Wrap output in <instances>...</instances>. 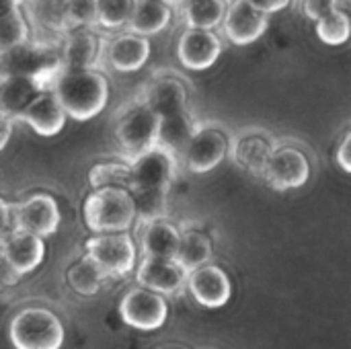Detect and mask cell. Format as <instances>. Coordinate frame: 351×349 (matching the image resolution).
<instances>
[{"mask_svg": "<svg viewBox=\"0 0 351 349\" xmlns=\"http://www.w3.org/2000/svg\"><path fill=\"white\" fill-rule=\"evenodd\" d=\"M136 280L142 288L158 296H175L187 286V272L175 259L144 257L138 265Z\"/></svg>", "mask_w": 351, "mask_h": 349, "instance_id": "17", "label": "cell"}, {"mask_svg": "<svg viewBox=\"0 0 351 349\" xmlns=\"http://www.w3.org/2000/svg\"><path fill=\"white\" fill-rule=\"evenodd\" d=\"M350 148H351V134L348 132L346 136H343V140H341V144H339V148H337V163L341 165V169L346 171V173H350L351 171V160H350Z\"/></svg>", "mask_w": 351, "mask_h": 349, "instance_id": "38", "label": "cell"}, {"mask_svg": "<svg viewBox=\"0 0 351 349\" xmlns=\"http://www.w3.org/2000/svg\"><path fill=\"white\" fill-rule=\"evenodd\" d=\"M158 115L152 113L142 99L128 103L115 119V138L128 160L156 146L158 142Z\"/></svg>", "mask_w": 351, "mask_h": 349, "instance_id": "5", "label": "cell"}, {"mask_svg": "<svg viewBox=\"0 0 351 349\" xmlns=\"http://www.w3.org/2000/svg\"><path fill=\"white\" fill-rule=\"evenodd\" d=\"M177 4L187 29L216 31L224 19L228 0H179Z\"/></svg>", "mask_w": 351, "mask_h": 349, "instance_id": "26", "label": "cell"}, {"mask_svg": "<svg viewBox=\"0 0 351 349\" xmlns=\"http://www.w3.org/2000/svg\"><path fill=\"white\" fill-rule=\"evenodd\" d=\"M21 6H23L21 0H0V21H2L6 14H10L12 10L21 8Z\"/></svg>", "mask_w": 351, "mask_h": 349, "instance_id": "41", "label": "cell"}, {"mask_svg": "<svg viewBox=\"0 0 351 349\" xmlns=\"http://www.w3.org/2000/svg\"><path fill=\"white\" fill-rule=\"evenodd\" d=\"M333 10V0H302V12L311 21H319Z\"/></svg>", "mask_w": 351, "mask_h": 349, "instance_id": "35", "label": "cell"}, {"mask_svg": "<svg viewBox=\"0 0 351 349\" xmlns=\"http://www.w3.org/2000/svg\"><path fill=\"white\" fill-rule=\"evenodd\" d=\"M119 315L125 325L138 331H154L165 325L169 306L162 296L146 288H134L121 298Z\"/></svg>", "mask_w": 351, "mask_h": 349, "instance_id": "11", "label": "cell"}, {"mask_svg": "<svg viewBox=\"0 0 351 349\" xmlns=\"http://www.w3.org/2000/svg\"><path fill=\"white\" fill-rule=\"evenodd\" d=\"M199 121L193 117L191 111H183L177 115L162 117L158 123V146L171 150L177 158L183 154L187 142L191 140L193 132L197 130Z\"/></svg>", "mask_w": 351, "mask_h": 349, "instance_id": "25", "label": "cell"}, {"mask_svg": "<svg viewBox=\"0 0 351 349\" xmlns=\"http://www.w3.org/2000/svg\"><path fill=\"white\" fill-rule=\"evenodd\" d=\"M224 51L222 37L216 31L206 29H183L177 41L179 62L193 72L212 68Z\"/></svg>", "mask_w": 351, "mask_h": 349, "instance_id": "14", "label": "cell"}, {"mask_svg": "<svg viewBox=\"0 0 351 349\" xmlns=\"http://www.w3.org/2000/svg\"><path fill=\"white\" fill-rule=\"evenodd\" d=\"M134 0H97V27L119 31L128 25Z\"/></svg>", "mask_w": 351, "mask_h": 349, "instance_id": "33", "label": "cell"}, {"mask_svg": "<svg viewBox=\"0 0 351 349\" xmlns=\"http://www.w3.org/2000/svg\"><path fill=\"white\" fill-rule=\"evenodd\" d=\"M10 341L16 349H60L64 327L47 309H25L10 323Z\"/></svg>", "mask_w": 351, "mask_h": 349, "instance_id": "6", "label": "cell"}, {"mask_svg": "<svg viewBox=\"0 0 351 349\" xmlns=\"http://www.w3.org/2000/svg\"><path fill=\"white\" fill-rule=\"evenodd\" d=\"M247 2H249L253 8H257L259 12L271 16V14H276V12H282V10H286V8H290L294 0H247Z\"/></svg>", "mask_w": 351, "mask_h": 349, "instance_id": "36", "label": "cell"}, {"mask_svg": "<svg viewBox=\"0 0 351 349\" xmlns=\"http://www.w3.org/2000/svg\"><path fill=\"white\" fill-rule=\"evenodd\" d=\"M212 259V241L210 237L193 226H183L179 230V247L175 261L189 274L202 265H208Z\"/></svg>", "mask_w": 351, "mask_h": 349, "instance_id": "24", "label": "cell"}, {"mask_svg": "<svg viewBox=\"0 0 351 349\" xmlns=\"http://www.w3.org/2000/svg\"><path fill=\"white\" fill-rule=\"evenodd\" d=\"M31 39V25L23 6L0 21V58Z\"/></svg>", "mask_w": 351, "mask_h": 349, "instance_id": "31", "label": "cell"}, {"mask_svg": "<svg viewBox=\"0 0 351 349\" xmlns=\"http://www.w3.org/2000/svg\"><path fill=\"white\" fill-rule=\"evenodd\" d=\"M84 220L86 226L97 234L128 232L136 222L134 202L125 189H95L84 204Z\"/></svg>", "mask_w": 351, "mask_h": 349, "instance_id": "3", "label": "cell"}, {"mask_svg": "<svg viewBox=\"0 0 351 349\" xmlns=\"http://www.w3.org/2000/svg\"><path fill=\"white\" fill-rule=\"evenodd\" d=\"M0 257L21 278L41 265L45 257L43 239L12 228L10 234L0 243Z\"/></svg>", "mask_w": 351, "mask_h": 349, "instance_id": "18", "label": "cell"}, {"mask_svg": "<svg viewBox=\"0 0 351 349\" xmlns=\"http://www.w3.org/2000/svg\"><path fill=\"white\" fill-rule=\"evenodd\" d=\"M66 117L88 121L97 117L109 101V80L99 68L60 70L49 86Z\"/></svg>", "mask_w": 351, "mask_h": 349, "instance_id": "1", "label": "cell"}, {"mask_svg": "<svg viewBox=\"0 0 351 349\" xmlns=\"http://www.w3.org/2000/svg\"><path fill=\"white\" fill-rule=\"evenodd\" d=\"M60 226V208L47 193H35L25 202L12 206V228L35 234L39 239L49 237Z\"/></svg>", "mask_w": 351, "mask_h": 349, "instance_id": "10", "label": "cell"}, {"mask_svg": "<svg viewBox=\"0 0 351 349\" xmlns=\"http://www.w3.org/2000/svg\"><path fill=\"white\" fill-rule=\"evenodd\" d=\"M62 70H86L99 68V60L105 56L103 37L95 29H72L58 39Z\"/></svg>", "mask_w": 351, "mask_h": 349, "instance_id": "12", "label": "cell"}, {"mask_svg": "<svg viewBox=\"0 0 351 349\" xmlns=\"http://www.w3.org/2000/svg\"><path fill=\"white\" fill-rule=\"evenodd\" d=\"M140 99L146 103V107L152 113L158 115V119L177 115L183 111H191L187 84L183 82V78H179L177 74H171V72L154 76L142 91Z\"/></svg>", "mask_w": 351, "mask_h": 349, "instance_id": "15", "label": "cell"}, {"mask_svg": "<svg viewBox=\"0 0 351 349\" xmlns=\"http://www.w3.org/2000/svg\"><path fill=\"white\" fill-rule=\"evenodd\" d=\"M64 29H97V0H64Z\"/></svg>", "mask_w": 351, "mask_h": 349, "instance_id": "32", "label": "cell"}, {"mask_svg": "<svg viewBox=\"0 0 351 349\" xmlns=\"http://www.w3.org/2000/svg\"><path fill=\"white\" fill-rule=\"evenodd\" d=\"M21 2H23V4H25V2H29V0H21Z\"/></svg>", "mask_w": 351, "mask_h": 349, "instance_id": "43", "label": "cell"}, {"mask_svg": "<svg viewBox=\"0 0 351 349\" xmlns=\"http://www.w3.org/2000/svg\"><path fill=\"white\" fill-rule=\"evenodd\" d=\"M10 230H12V206L0 197V243L10 234Z\"/></svg>", "mask_w": 351, "mask_h": 349, "instance_id": "37", "label": "cell"}, {"mask_svg": "<svg viewBox=\"0 0 351 349\" xmlns=\"http://www.w3.org/2000/svg\"><path fill=\"white\" fill-rule=\"evenodd\" d=\"M177 167H179V158L171 150L158 144L148 148L146 152L128 160V171H130L128 193L134 191L169 193L177 175Z\"/></svg>", "mask_w": 351, "mask_h": 349, "instance_id": "4", "label": "cell"}, {"mask_svg": "<svg viewBox=\"0 0 351 349\" xmlns=\"http://www.w3.org/2000/svg\"><path fill=\"white\" fill-rule=\"evenodd\" d=\"M86 257L103 272L105 278H119L134 269L136 247L128 232L95 234L84 243Z\"/></svg>", "mask_w": 351, "mask_h": 349, "instance_id": "7", "label": "cell"}, {"mask_svg": "<svg viewBox=\"0 0 351 349\" xmlns=\"http://www.w3.org/2000/svg\"><path fill=\"white\" fill-rule=\"evenodd\" d=\"M60 70L62 60L56 39H29L0 58V76H27L47 91Z\"/></svg>", "mask_w": 351, "mask_h": 349, "instance_id": "2", "label": "cell"}, {"mask_svg": "<svg viewBox=\"0 0 351 349\" xmlns=\"http://www.w3.org/2000/svg\"><path fill=\"white\" fill-rule=\"evenodd\" d=\"M179 247V228L169 224L167 220H158L144 226L142 232V251L144 257L158 259H175Z\"/></svg>", "mask_w": 351, "mask_h": 349, "instance_id": "27", "label": "cell"}, {"mask_svg": "<svg viewBox=\"0 0 351 349\" xmlns=\"http://www.w3.org/2000/svg\"><path fill=\"white\" fill-rule=\"evenodd\" d=\"M187 286L193 294V298L208 306V309H220L228 302L232 288L228 276L216 267V265H202L187 274Z\"/></svg>", "mask_w": 351, "mask_h": 349, "instance_id": "20", "label": "cell"}, {"mask_svg": "<svg viewBox=\"0 0 351 349\" xmlns=\"http://www.w3.org/2000/svg\"><path fill=\"white\" fill-rule=\"evenodd\" d=\"M261 177L267 181L269 187H274L278 191L298 189L308 181L311 165L302 150H298L294 146L278 144L274 148Z\"/></svg>", "mask_w": 351, "mask_h": 349, "instance_id": "9", "label": "cell"}, {"mask_svg": "<svg viewBox=\"0 0 351 349\" xmlns=\"http://www.w3.org/2000/svg\"><path fill=\"white\" fill-rule=\"evenodd\" d=\"M152 53V45L150 39L134 35V33H119L113 39L107 41L105 47V58L107 64L123 74L130 72H138L150 58Z\"/></svg>", "mask_w": 351, "mask_h": 349, "instance_id": "19", "label": "cell"}, {"mask_svg": "<svg viewBox=\"0 0 351 349\" xmlns=\"http://www.w3.org/2000/svg\"><path fill=\"white\" fill-rule=\"evenodd\" d=\"M162 2H167V4H171V6H175V4H177L179 0H162Z\"/></svg>", "mask_w": 351, "mask_h": 349, "instance_id": "42", "label": "cell"}, {"mask_svg": "<svg viewBox=\"0 0 351 349\" xmlns=\"http://www.w3.org/2000/svg\"><path fill=\"white\" fill-rule=\"evenodd\" d=\"M350 12L346 10H337L333 8L331 12H327L325 16H321L319 21H315V33L317 37L331 47H339L343 43H348L350 39Z\"/></svg>", "mask_w": 351, "mask_h": 349, "instance_id": "29", "label": "cell"}, {"mask_svg": "<svg viewBox=\"0 0 351 349\" xmlns=\"http://www.w3.org/2000/svg\"><path fill=\"white\" fill-rule=\"evenodd\" d=\"M173 21V6L162 0H134L128 19V33L150 37L162 33Z\"/></svg>", "mask_w": 351, "mask_h": 349, "instance_id": "23", "label": "cell"}, {"mask_svg": "<svg viewBox=\"0 0 351 349\" xmlns=\"http://www.w3.org/2000/svg\"><path fill=\"white\" fill-rule=\"evenodd\" d=\"M230 138L224 128L216 123H199L187 142L181 158L193 173H208L228 156Z\"/></svg>", "mask_w": 351, "mask_h": 349, "instance_id": "8", "label": "cell"}, {"mask_svg": "<svg viewBox=\"0 0 351 349\" xmlns=\"http://www.w3.org/2000/svg\"><path fill=\"white\" fill-rule=\"evenodd\" d=\"M88 181L95 189H103V187H117V189H125L130 187V171H128V163H105V165H95Z\"/></svg>", "mask_w": 351, "mask_h": 349, "instance_id": "34", "label": "cell"}, {"mask_svg": "<svg viewBox=\"0 0 351 349\" xmlns=\"http://www.w3.org/2000/svg\"><path fill=\"white\" fill-rule=\"evenodd\" d=\"M19 282V276L4 263V259L0 257V294L6 290V288H10V286H14Z\"/></svg>", "mask_w": 351, "mask_h": 349, "instance_id": "39", "label": "cell"}, {"mask_svg": "<svg viewBox=\"0 0 351 349\" xmlns=\"http://www.w3.org/2000/svg\"><path fill=\"white\" fill-rule=\"evenodd\" d=\"M43 84L27 76H0V115L10 121L21 119L29 103L41 95Z\"/></svg>", "mask_w": 351, "mask_h": 349, "instance_id": "21", "label": "cell"}, {"mask_svg": "<svg viewBox=\"0 0 351 349\" xmlns=\"http://www.w3.org/2000/svg\"><path fill=\"white\" fill-rule=\"evenodd\" d=\"M10 134H12V121L0 115V150H4V146L8 144Z\"/></svg>", "mask_w": 351, "mask_h": 349, "instance_id": "40", "label": "cell"}, {"mask_svg": "<svg viewBox=\"0 0 351 349\" xmlns=\"http://www.w3.org/2000/svg\"><path fill=\"white\" fill-rule=\"evenodd\" d=\"M276 146L278 142L274 140L269 132L259 130V128H249V130L239 132L230 140L228 154L237 167H241L243 171L251 175L261 177Z\"/></svg>", "mask_w": 351, "mask_h": 349, "instance_id": "16", "label": "cell"}, {"mask_svg": "<svg viewBox=\"0 0 351 349\" xmlns=\"http://www.w3.org/2000/svg\"><path fill=\"white\" fill-rule=\"evenodd\" d=\"M224 37L239 47L255 43L269 27V16L253 8L247 0H228L220 23Z\"/></svg>", "mask_w": 351, "mask_h": 349, "instance_id": "13", "label": "cell"}, {"mask_svg": "<svg viewBox=\"0 0 351 349\" xmlns=\"http://www.w3.org/2000/svg\"><path fill=\"white\" fill-rule=\"evenodd\" d=\"M19 121H25L35 134L49 138L62 132L66 123V113L56 101V97L49 91H43L29 103Z\"/></svg>", "mask_w": 351, "mask_h": 349, "instance_id": "22", "label": "cell"}, {"mask_svg": "<svg viewBox=\"0 0 351 349\" xmlns=\"http://www.w3.org/2000/svg\"><path fill=\"white\" fill-rule=\"evenodd\" d=\"M66 280L76 294L93 296L101 290V286L105 284L107 278L86 255H82L74 265H70V269L66 272Z\"/></svg>", "mask_w": 351, "mask_h": 349, "instance_id": "28", "label": "cell"}, {"mask_svg": "<svg viewBox=\"0 0 351 349\" xmlns=\"http://www.w3.org/2000/svg\"><path fill=\"white\" fill-rule=\"evenodd\" d=\"M134 202L136 222L140 226L165 220L169 212V193H152V191H134L130 193Z\"/></svg>", "mask_w": 351, "mask_h": 349, "instance_id": "30", "label": "cell"}]
</instances>
